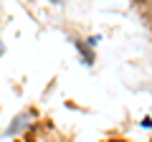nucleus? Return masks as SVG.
<instances>
[{
    "label": "nucleus",
    "mask_w": 152,
    "mask_h": 142,
    "mask_svg": "<svg viewBox=\"0 0 152 142\" xmlns=\"http://www.w3.org/2000/svg\"><path fill=\"white\" fill-rule=\"evenodd\" d=\"M0 53H3V46H0Z\"/></svg>",
    "instance_id": "1"
}]
</instances>
